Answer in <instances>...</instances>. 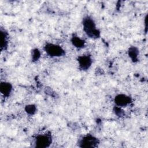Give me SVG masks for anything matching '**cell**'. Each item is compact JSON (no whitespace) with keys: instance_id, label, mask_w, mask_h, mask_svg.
Here are the masks:
<instances>
[{"instance_id":"obj_11","label":"cell","mask_w":148,"mask_h":148,"mask_svg":"<svg viewBox=\"0 0 148 148\" xmlns=\"http://www.w3.org/2000/svg\"><path fill=\"white\" fill-rule=\"evenodd\" d=\"M25 110L27 114L30 115H33L36 113V108L34 105H32V104L28 105L25 106Z\"/></svg>"},{"instance_id":"obj_7","label":"cell","mask_w":148,"mask_h":148,"mask_svg":"<svg viewBox=\"0 0 148 148\" xmlns=\"http://www.w3.org/2000/svg\"><path fill=\"white\" fill-rule=\"evenodd\" d=\"M13 90L12 85L6 82H1L0 84V92L5 97H8Z\"/></svg>"},{"instance_id":"obj_14","label":"cell","mask_w":148,"mask_h":148,"mask_svg":"<svg viewBox=\"0 0 148 148\" xmlns=\"http://www.w3.org/2000/svg\"><path fill=\"white\" fill-rule=\"evenodd\" d=\"M145 32H147V16L145 19Z\"/></svg>"},{"instance_id":"obj_13","label":"cell","mask_w":148,"mask_h":148,"mask_svg":"<svg viewBox=\"0 0 148 148\" xmlns=\"http://www.w3.org/2000/svg\"><path fill=\"white\" fill-rule=\"evenodd\" d=\"M113 111L115 113V114H116L118 116H121L123 115V111L121 110V107H119V106H115L114 108Z\"/></svg>"},{"instance_id":"obj_8","label":"cell","mask_w":148,"mask_h":148,"mask_svg":"<svg viewBox=\"0 0 148 148\" xmlns=\"http://www.w3.org/2000/svg\"><path fill=\"white\" fill-rule=\"evenodd\" d=\"M0 40H1V50L5 49L8 44V32L2 28L0 30Z\"/></svg>"},{"instance_id":"obj_9","label":"cell","mask_w":148,"mask_h":148,"mask_svg":"<svg viewBox=\"0 0 148 148\" xmlns=\"http://www.w3.org/2000/svg\"><path fill=\"white\" fill-rule=\"evenodd\" d=\"M72 44L76 48H83L85 45V41L77 36H73L71 38Z\"/></svg>"},{"instance_id":"obj_3","label":"cell","mask_w":148,"mask_h":148,"mask_svg":"<svg viewBox=\"0 0 148 148\" xmlns=\"http://www.w3.org/2000/svg\"><path fill=\"white\" fill-rule=\"evenodd\" d=\"M35 147L38 148H46L52 143V137L50 134L38 135L35 139Z\"/></svg>"},{"instance_id":"obj_1","label":"cell","mask_w":148,"mask_h":148,"mask_svg":"<svg viewBox=\"0 0 148 148\" xmlns=\"http://www.w3.org/2000/svg\"><path fill=\"white\" fill-rule=\"evenodd\" d=\"M83 27L84 32L88 37L97 39L100 36V31L97 28L96 24L91 17L86 16L83 19Z\"/></svg>"},{"instance_id":"obj_5","label":"cell","mask_w":148,"mask_h":148,"mask_svg":"<svg viewBox=\"0 0 148 148\" xmlns=\"http://www.w3.org/2000/svg\"><path fill=\"white\" fill-rule=\"evenodd\" d=\"M114 101L117 106L124 107L129 105L132 100L130 97L124 94H120L114 97Z\"/></svg>"},{"instance_id":"obj_10","label":"cell","mask_w":148,"mask_h":148,"mask_svg":"<svg viewBox=\"0 0 148 148\" xmlns=\"http://www.w3.org/2000/svg\"><path fill=\"white\" fill-rule=\"evenodd\" d=\"M128 54L130 58L133 62H136L138 61V57L139 54V50L135 47H131L129 48Z\"/></svg>"},{"instance_id":"obj_12","label":"cell","mask_w":148,"mask_h":148,"mask_svg":"<svg viewBox=\"0 0 148 148\" xmlns=\"http://www.w3.org/2000/svg\"><path fill=\"white\" fill-rule=\"evenodd\" d=\"M40 57V52L38 49H35L32 51V60L33 61H36L39 60Z\"/></svg>"},{"instance_id":"obj_6","label":"cell","mask_w":148,"mask_h":148,"mask_svg":"<svg viewBox=\"0 0 148 148\" xmlns=\"http://www.w3.org/2000/svg\"><path fill=\"white\" fill-rule=\"evenodd\" d=\"M77 61L80 69L86 71L90 68L92 64V60L88 55H83L78 57Z\"/></svg>"},{"instance_id":"obj_4","label":"cell","mask_w":148,"mask_h":148,"mask_svg":"<svg viewBox=\"0 0 148 148\" xmlns=\"http://www.w3.org/2000/svg\"><path fill=\"white\" fill-rule=\"evenodd\" d=\"M99 143L98 139L91 135L83 136L79 140L78 146L80 147H97Z\"/></svg>"},{"instance_id":"obj_2","label":"cell","mask_w":148,"mask_h":148,"mask_svg":"<svg viewBox=\"0 0 148 148\" xmlns=\"http://www.w3.org/2000/svg\"><path fill=\"white\" fill-rule=\"evenodd\" d=\"M44 50L46 54L51 57H59L65 54V50L57 44L47 43L44 46Z\"/></svg>"}]
</instances>
